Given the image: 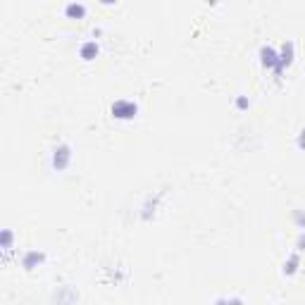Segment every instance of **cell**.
<instances>
[{
  "instance_id": "obj_1",
  "label": "cell",
  "mask_w": 305,
  "mask_h": 305,
  "mask_svg": "<svg viewBox=\"0 0 305 305\" xmlns=\"http://www.w3.org/2000/svg\"><path fill=\"white\" fill-rule=\"evenodd\" d=\"M110 112H112L115 120H134V117L139 115V105L129 98H117L115 103H112Z\"/></svg>"
},
{
  "instance_id": "obj_3",
  "label": "cell",
  "mask_w": 305,
  "mask_h": 305,
  "mask_svg": "<svg viewBox=\"0 0 305 305\" xmlns=\"http://www.w3.org/2000/svg\"><path fill=\"white\" fill-rule=\"evenodd\" d=\"M294 62V43L291 41H286V43H282V48H279V65H277V69H274V74L282 76L284 69Z\"/></svg>"
},
{
  "instance_id": "obj_2",
  "label": "cell",
  "mask_w": 305,
  "mask_h": 305,
  "mask_svg": "<svg viewBox=\"0 0 305 305\" xmlns=\"http://www.w3.org/2000/svg\"><path fill=\"white\" fill-rule=\"evenodd\" d=\"M72 160V146L69 143H60V146H55L53 151V167L57 172H62L67 169V164Z\"/></svg>"
},
{
  "instance_id": "obj_11",
  "label": "cell",
  "mask_w": 305,
  "mask_h": 305,
  "mask_svg": "<svg viewBox=\"0 0 305 305\" xmlns=\"http://www.w3.org/2000/svg\"><path fill=\"white\" fill-rule=\"evenodd\" d=\"M248 105H251V100L246 98V96H239V98H236V108L239 110H246Z\"/></svg>"
},
{
  "instance_id": "obj_12",
  "label": "cell",
  "mask_w": 305,
  "mask_h": 305,
  "mask_svg": "<svg viewBox=\"0 0 305 305\" xmlns=\"http://www.w3.org/2000/svg\"><path fill=\"white\" fill-rule=\"evenodd\" d=\"M294 219L305 229V215H303V212H298V210H296V212H294Z\"/></svg>"
},
{
  "instance_id": "obj_4",
  "label": "cell",
  "mask_w": 305,
  "mask_h": 305,
  "mask_svg": "<svg viewBox=\"0 0 305 305\" xmlns=\"http://www.w3.org/2000/svg\"><path fill=\"white\" fill-rule=\"evenodd\" d=\"M260 65L265 67V69H277V65H279V50H274L272 45H262L260 48Z\"/></svg>"
},
{
  "instance_id": "obj_14",
  "label": "cell",
  "mask_w": 305,
  "mask_h": 305,
  "mask_svg": "<svg viewBox=\"0 0 305 305\" xmlns=\"http://www.w3.org/2000/svg\"><path fill=\"white\" fill-rule=\"evenodd\" d=\"M296 143H298V148H305V129H301V134H298Z\"/></svg>"
},
{
  "instance_id": "obj_7",
  "label": "cell",
  "mask_w": 305,
  "mask_h": 305,
  "mask_svg": "<svg viewBox=\"0 0 305 305\" xmlns=\"http://www.w3.org/2000/svg\"><path fill=\"white\" fill-rule=\"evenodd\" d=\"M65 14L72 17V19H84V17H86V5H84V2H67Z\"/></svg>"
},
{
  "instance_id": "obj_5",
  "label": "cell",
  "mask_w": 305,
  "mask_h": 305,
  "mask_svg": "<svg viewBox=\"0 0 305 305\" xmlns=\"http://www.w3.org/2000/svg\"><path fill=\"white\" fill-rule=\"evenodd\" d=\"M41 262H45V253H41V251H26L22 258L24 270H33V267H38Z\"/></svg>"
},
{
  "instance_id": "obj_9",
  "label": "cell",
  "mask_w": 305,
  "mask_h": 305,
  "mask_svg": "<svg viewBox=\"0 0 305 305\" xmlns=\"http://www.w3.org/2000/svg\"><path fill=\"white\" fill-rule=\"evenodd\" d=\"M215 305H246V303H243V298H239V296H231V298L219 296L217 301H215Z\"/></svg>"
},
{
  "instance_id": "obj_10",
  "label": "cell",
  "mask_w": 305,
  "mask_h": 305,
  "mask_svg": "<svg viewBox=\"0 0 305 305\" xmlns=\"http://www.w3.org/2000/svg\"><path fill=\"white\" fill-rule=\"evenodd\" d=\"M10 246H12V231L10 229H5V231H2V248L10 251Z\"/></svg>"
},
{
  "instance_id": "obj_8",
  "label": "cell",
  "mask_w": 305,
  "mask_h": 305,
  "mask_svg": "<svg viewBox=\"0 0 305 305\" xmlns=\"http://www.w3.org/2000/svg\"><path fill=\"white\" fill-rule=\"evenodd\" d=\"M298 265H301V258H298V253H291L286 260H284V274H296L298 272Z\"/></svg>"
},
{
  "instance_id": "obj_6",
  "label": "cell",
  "mask_w": 305,
  "mask_h": 305,
  "mask_svg": "<svg viewBox=\"0 0 305 305\" xmlns=\"http://www.w3.org/2000/svg\"><path fill=\"white\" fill-rule=\"evenodd\" d=\"M100 53V48L96 41H86V43H81V48H79V55H81V60H86V62H91V60H96Z\"/></svg>"
},
{
  "instance_id": "obj_13",
  "label": "cell",
  "mask_w": 305,
  "mask_h": 305,
  "mask_svg": "<svg viewBox=\"0 0 305 305\" xmlns=\"http://www.w3.org/2000/svg\"><path fill=\"white\" fill-rule=\"evenodd\" d=\"M296 246H298V251H305V231H301V236L296 241Z\"/></svg>"
}]
</instances>
